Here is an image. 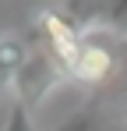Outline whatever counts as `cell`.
Segmentation results:
<instances>
[{
    "label": "cell",
    "instance_id": "cell-1",
    "mask_svg": "<svg viewBox=\"0 0 127 131\" xmlns=\"http://www.w3.org/2000/svg\"><path fill=\"white\" fill-rule=\"evenodd\" d=\"M64 74H67V67H64L53 53H46V50L28 53V60L21 64V71L14 74V82H11V85H14V99L25 103L28 110H39L42 99L64 82Z\"/></svg>",
    "mask_w": 127,
    "mask_h": 131
},
{
    "label": "cell",
    "instance_id": "cell-2",
    "mask_svg": "<svg viewBox=\"0 0 127 131\" xmlns=\"http://www.w3.org/2000/svg\"><path fill=\"white\" fill-rule=\"evenodd\" d=\"M120 60V53H117V43L103 36V32H85L81 46L74 50V57L67 60V74L74 78V82H85V85H95V82H103L113 74V67Z\"/></svg>",
    "mask_w": 127,
    "mask_h": 131
},
{
    "label": "cell",
    "instance_id": "cell-3",
    "mask_svg": "<svg viewBox=\"0 0 127 131\" xmlns=\"http://www.w3.org/2000/svg\"><path fill=\"white\" fill-rule=\"evenodd\" d=\"M28 46H25V39H18V36H0V82L7 85V82H14V74L21 71V64L28 60Z\"/></svg>",
    "mask_w": 127,
    "mask_h": 131
},
{
    "label": "cell",
    "instance_id": "cell-4",
    "mask_svg": "<svg viewBox=\"0 0 127 131\" xmlns=\"http://www.w3.org/2000/svg\"><path fill=\"white\" fill-rule=\"evenodd\" d=\"M4 131H35V124H32V110L14 99L11 110H7V128H4Z\"/></svg>",
    "mask_w": 127,
    "mask_h": 131
},
{
    "label": "cell",
    "instance_id": "cell-5",
    "mask_svg": "<svg viewBox=\"0 0 127 131\" xmlns=\"http://www.w3.org/2000/svg\"><path fill=\"white\" fill-rule=\"evenodd\" d=\"M57 131H99V121H95V113H74L64 128H57Z\"/></svg>",
    "mask_w": 127,
    "mask_h": 131
}]
</instances>
